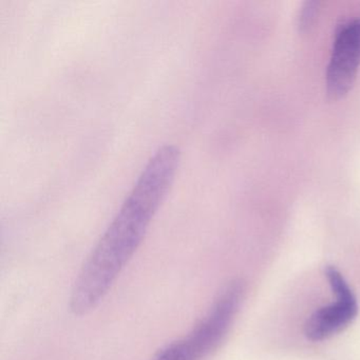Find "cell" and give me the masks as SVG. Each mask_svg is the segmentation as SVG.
<instances>
[{
	"label": "cell",
	"mask_w": 360,
	"mask_h": 360,
	"mask_svg": "<svg viewBox=\"0 0 360 360\" xmlns=\"http://www.w3.org/2000/svg\"><path fill=\"white\" fill-rule=\"evenodd\" d=\"M180 162L174 145H163L151 155L75 280L69 300L73 315L81 317L96 309L136 254L174 184Z\"/></svg>",
	"instance_id": "1"
},
{
	"label": "cell",
	"mask_w": 360,
	"mask_h": 360,
	"mask_svg": "<svg viewBox=\"0 0 360 360\" xmlns=\"http://www.w3.org/2000/svg\"><path fill=\"white\" fill-rule=\"evenodd\" d=\"M244 297V284L231 282L204 319L186 336L160 349L151 360H204L226 336Z\"/></svg>",
	"instance_id": "2"
},
{
	"label": "cell",
	"mask_w": 360,
	"mask_h": 360,
	"mask_svg": "<svg viewBox=\"0 0 360 360\" xmlns=\"http://www.w3.org/2000/svg\"><path fill=\"white\" fill-rule=\"evenodd\" d=\"M360 68V18L343 22L337 29L326 69V94L342 98L351 90Z\"/></svg>",
	"instance_id": "3"
},
{
	"label": "cell",
	"mask_w": 360,
	"mask_h": 360,
	"mask_svg": "<svg viewBox=\"0 0 360 360\" xmlns=\"http://www.w3.org/2000/svg\"><path fill=\"white\" fill-rule=\"evenodd\" d=\"M326 276L336 301L317 309L305 323L304 332L309 340L328 338L347 328L358 311L357 300L340 271L334 266L326 267Z\"/></svg>",
	"instance_id": "4"
},
{
	"label": "cell",
	"mask_w": 360,
	"mask_h": 360,
	"mask_svg": "<svg viewBox=\"0 0 360 360\" xmlns=\"http://www.w3.org/2000/svg\"><path fill=\"white\" fill-rule=\"evenodd\" d=\"M319 1L316 0H309L303 4L298 16V28L301 32L309 30L315 24L316 18L319 13Z\"/></svg>",
	"instance_id": "5"
}]
</instances>
